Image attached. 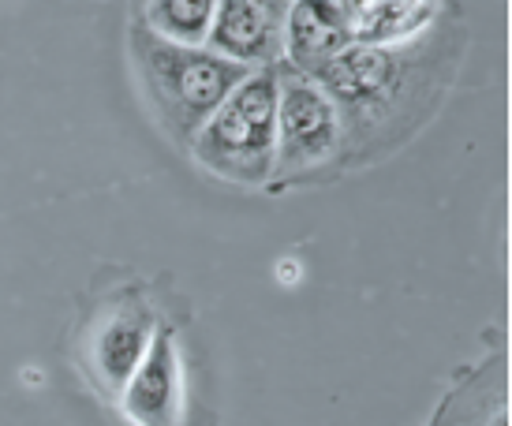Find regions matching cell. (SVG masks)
I'll return each instance as SVG.
<instances>
[{"label": "cell", "instance_id": "10", "mask_svg": "<svg viewBox=\"0 0 512 426\" xmlns=\"http://www.w3.org/2000/svg\"><path fill=\"white\" fill-rule=\"evenodd\" d=\"M217 4L210 0H157L146 12V27L154 30L157 38H165L172 45H202V38L214 27Z\"/></svg>", "mask_w": 512, "mask_h": 426}, {"label": "cell", "instance_id": "2", "mask_svg": "<svg viewBox=\"0 0 512 426\" xmlns=\"http://www.w3.org/2000/svg\"><path fill=\"white\" fill-rule=\"evenodd\" d=\"M131 53L165 131L187 146L199 139L221 101L251 75V68H240L202 45H172L157 38L143 19L131 23Z\"/></svg>", "mask_w": 512, "mask_h": 426}, {"label": "cell", "instance_id": "1", "mask_svg": "<svg viewBox=\"0 0 512 426\" xmlns=\"http://www.w3.org/2000/svg\"><path fill=\"white\" fill-rule=\"evenodd\" d=\"M441 49L427 38L400 45H348L322 64L311 83L333 101L341 120V154H370L385 142H397L427 116L449 75Z\"/></svg>", "mask_w": 512, "mask_h": 426}, {"label": "cell", "instance_id": "6", "mask_svg": "<svg viewBox=\"0 0 512 426\" xmlns=\"http://www.w3.org/2000/svg\"><path fill=\"white\" fill-rule=\"evenodd\" d=\"M285 4H262V0H225L217 4L214 27H210V53L232 60L240 68L266 64L285 49Z\"/></svg>", "mask_w": 512, "mask_h": 426}, {"label": "cell", "instance_id": "7", "mask_svg": "<svg viewBox=\"0 0 512 426\" xmlns=\"http://www.w3.org/2000/svg\"><path fill=\"white\" fill-rule=\"evenodd\" d=\"M356 12L359 4H341V0L288 8L285 45H288V57H292V71L311 79L322 64H329L337 53H344L352 45Z\"/></svg>", "mask_w": 512, "mask_h": 426}, {"label": "cell", "instance_id": "9", "mask_svg": "<svg viewBox=\"0 0 512 426\" xmlns=\"http://www.w3.org/2000/svg\"><path fill=\"white\" fill-rule=\"evenodd\" d=\"M434 19V4H359L352 45H400Z\"/></svg>", "mask_w": 512, "mask_h": 426}, {"label": "cell", "instance_id": "5", "mask_svg": "<svg viewBox=\"0 0 512 426\" xmlns=\"http://www.w3.org/2000/svg\"><path fill=\"white\" fill-rule=\"evenodd\" d=\"M150 341H154V314L146 311L139 299H120L101 314V322L90 333L86 355H90V370L105 393H113V397L124 393V385L139 370Z\"/></svg>", "mask_w": 512, "mask_h": 426}, {"label": "cell", "instance_id": "8", "mask_svg": "<svg viewBox=\"0 0 512 426\" xmlns=\"http://www.w3.org/2000/svg\"><path fill=\"white\" fill-rule=\"evenodd\" d=\"M124 408L139 426H176L180 415V363L169 329H157L139 370L124 385Z\"/></svg>", "mask_w": 512, "mask_h": 426}, {"label": "cell", "instance_id": "4", "mask_svg": "<svg viewBox=\"0 0 512 426\" xmlns=\"http://www.w3.org/2000/svg\"><path fill=\"white\" fill-rule=\"evenodd\" d=\"M344 135L333 101L299 71H281L277 83V154L273 172L299 176L322 161L341 157Z\"/></svg>", "mask_w": 512, "mask_h": 426}, {"label": "cell", "instance_id": "3", "mask_svg": "<svg viewBox=\"0 0 512 426\" xmlns=\"http://www.w3.org/2000/svg\"><path fill=\"white\" fill-rule=\"evenodd\" d=\"M277 83L281 68L247 75L191 142L195 161L236 184H266L277 154Z\"/></svg>", "mask_w": 512, "mask_h": 426}]
</instances>
